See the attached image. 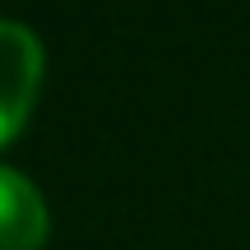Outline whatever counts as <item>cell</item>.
I'll return each instance as SVG.
<instances>
[{
  "label": "cell",
  "mask_w": 250,
  "mask_h": 250,
  "mask_svg": "<svg viewBox=\"0 0 250 250\" xmlns=\"http://www.w3.org/2000/svg\"><path fill=\"white\" fill-rule=\"evenodd\" d=\"M42 88V37L19 19H0V148L19 139Z\"/></svg>",
  "instance_id": "1"
},
{
  "label": "cell",
  "mask_w": 250,
  "mask_h": 250,
  "mask_svg": "<svg viewBox=\"0 0 250 250\" xmlns=\"http://www.w3.org/2000/svg\"><path fill=\"white\" fill-rule=\"evenodd\" d=\"M51 236L46 199L23 171L0 167V250H42Z\"/></svg>",
  "instance_id": "2"
}]
</instances>
